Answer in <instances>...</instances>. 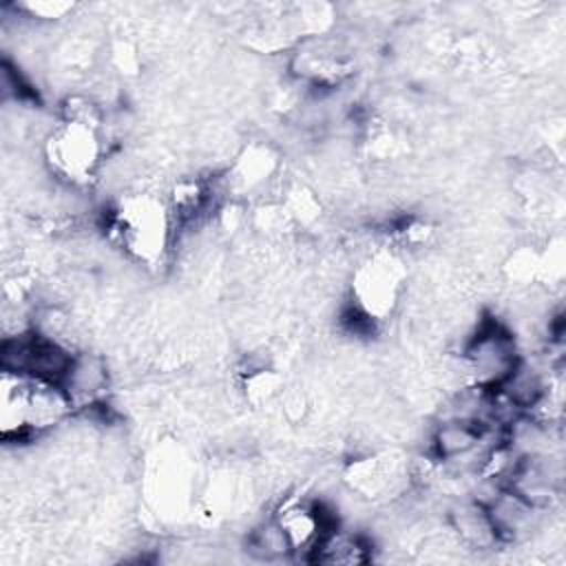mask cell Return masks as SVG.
I'll return each instance as SVG.
<instances>
[{"mask_svg": "<svg viewBox=\"0 0 566 566\" xmlns=\"http://www.w3.org/2000/svg\"><path fill=\"white\" fill-rule=\"evenodd\" d=\"M106 230L133 263L157 268L172 248L177 223L166 197L135 190L115 201L106 217Z\"/></svg>", "mask_w": 566, "mask_h": 566, "instance_id": "obj_1", "label": "cell"}, {"mask_svg": "<svg viewBox=\"0 0 566 566\" xmlns=\"http://www.w3.org/2000/svg\"><path fill=\"white\" fill-rule=\"evenodd\" d=\"M46 170L69 188H91L106 159V130L55 119L42 139Z\"/></svg>", "mask_w": 566, "mask_h": 566, "instance_id": "obj_2", "label": "cell"}, {"mask_svg": "<svg viewBox=\"0 0 566 566\" xmlns=\"http://www.w3.org/2000/svg\"><path fill=\"white\" fill-rule=\"evenodd\" d=\"M407 290V268L396 250L369 252L352 272L349 303L360 323L387 321Z\"/></svg>", "mask_w": 566, "mask_h": 566, "instance_id": "obj_3", "label": "cell"}, {"mask_svg": "<svg viewBox=\"0 0 566 566\" xmlns=\"http://www.w3.org/2000/svg\"><path fill=\"white\" fill-rule=\"evenodd\" d=\"M522 360L517 336L500 318H482L464 338L460 369L464 385L497 389Z\"/></svg>", "mask_w": 566, "mask_h": 566, "instance_id": "obj_4", "label": "cell"}, {"mask_svg": "<svg viewBox=\"0 0 566 566\" xmlns=\"http://www.w3.org/2000/svg\"><path fill=\"white\" fill-rule=\"evenodd\" d=\"M75 349L40 336L31 327L4 334L0 343V371L18 374L24 378L62 382Z\"/></svg>", "mask_w": 566, "mask_h": 566, "instance_id": "obj_5", "label": "cell"}, {"mask_svg": "<svg viewBox=\"0 0 566 566\" xmlns=\"http://www.w3.org/2000/svg\"><path fill=\"white\" fill-rule=\"evenodd\" d=\"M343 484L356 497L369 502H387L405 495L411 482V462L396 451H369L345 462Z\"/></svg>", "mask_w": 566, "mask_h": 566, "instance_id": "obj_6", "label": "cell"}, {"mask_svg": "<svg viewBox=\"0 0 566 566\" xmlns=\"http://www.w3.org/2000/svg\"><path fill=\"white\" fill-rule=\"evenodd\" d=\"M287 66L298 84L321 91L336 88L352 73L349 53L329 35L298 40L290 49Z\"/></svg>", "mask_w": 566, "mask_h": 566, "instance_id": "obj_7", "label": "cell"}, {"mask_svg": "<svg viewBox=\"0 0 566 566\" xmlns=\"http://www.w3.org/2000/svg\"><path fill=\"white\" fill-rule=\"evenodd\" d=\"M270 515L285 535L294 559L303 562L318 544L323 533L338 522L318 500L310 495H283Z\"/></svg>", "mask_w": 566, "mask_h": 566, "instance_id": "obj_8", "label": "cell"}, {"mask_svg": "<svg viewBox=\"0 0 566 566\" xmlns=\"http://www.w3.org/2000/svg\"><path fill=\"white\" fill-rule=\"evenodd\" d=\"M279 175V155L265 142L243 146L219 177V190L228 199H250L268 190Z\"/></svg>", "mask_w": 566, "mask_h": 566, "instance_id": "obj_9", "label": "cell"}, {"mask_svg": "<svg viewBox=\"0 0 566 566\" xmlns=\"http://www.w3.org/2000/svg\"><path fill=\"white\" fill-rule=\"evenodd\" d=\"M150 500L161 515H177L195 495V473L179 449H161L150 469Z\"/></svg>", "mask_w": 566, "mask_h": 566, "instance_id": "obj_10", "label": "cell"}, {"mask_svg": "<svg viewBox=\"0 0 566 566\" xmlns=\"http://www.w3.org/2000/svg\"><path fill=\"white\" fill-rule=\"evenodd\" d=\"M60 385L66 391L75 413L102 409L111 389V371L106 358L97 352L75 349L73 360Z\"/></svg>", "mask_w": 566, "mask_h": 566, "instance_id": "obj_11", "label": "cell"}, {"mask_svg": "<svg viewBox=\"0 0 566 566\" xmlns=\"http://www.w3.org/2000/svg\"><path fill=\"white\" fill-rule=\"evenodd\" d=\"M75 416V409L60 382L27 378L24 422L31 438H40L60 424H66Z\"/></svg>", "mask_w": 566, "mask_h": 566, "instance_id": "obj_12", "label": "cell"}, {"mask_svg": "<svg viewBox=\"0 0 566 566\" xmlns=\"http://www.w3.org/2000/svg\"><path fill=\"white\" fill-rule=\"evenodd\" d=\"M484 509L491 517V524L497 533L500 544H515L526 539L539 524L542 509L524 500L520 493L509 489L506 484L500 486L486 502Z\"/></svg>", "mask_w": 566, "mask_h": 566, "instance_id": "obj_13", "label": "cell"}, {"mask_svg": "<svg viewBox=\"0 0 566 566\" xmlns=\"http://www.w3.org/2000/svg\"><path fill=\"white\" fill-rule=\"evenodd\" d=\"M374 559L371 539L354 528H345L338 522L332 524L318 544L312 548L305 562L321 566H363Z\"/></svg>", "mask_w": 566, "mask_h": 566, "instance_id": "obj_14", "label": "cell"}, {"mask_svg": "<svg viewBox=\"0 0 566 566\" xmlns=\"http://www.w3.org/2000/svg\"><path fill=\"white\" fill-rule=\"evenodd\" d=\"M447 524L449 533L462 548L491 551L495 546H502L484 504L473 497L453 504L447 513Z\"/></svg>", "mask_w": 566, "mask_h": 566, "instance_id": "obj_15", "label": "cell"}, {"mask_svg": "<svg viewBox=\"0 0 566 566\" xmlns=\"http://www.w3.org/2000/svg\"><path fill=\"white\" fill-rule=\"evenodd\" d=\"M24 402L27 378L0 371V436L7 444L29 440L24 422Z\"/></svg>", "mask_w": 566, "mask_h": 566, "instance_id": "obj_16", "label": "cell"}, {"mask_svg": "<svg viewBox=\"0 0 566 566\" xmlns=\"http://www.w3.org/2000/svg\"><path fill=\"white\" fill-rule=\"evenodd\" d=\"M245 551H248V555L252 559H259V562L294 559L292 548H290L285 535L281 533V528L276 526L272 515H268L265 520H261L259 524H254L248 531V535H245Z\"/></svg>", "mask_w": 566, "mask_h": 566, "instance_id": "obj_17", "label": "cell"}, {"mask_svg": "<svg viewBox=\"0 0 566 566\" xmlns=\"http://www.w3.org/2000/svg\"><path fill=\"white\" fill-rule=\"evenodd\" d=\"M241 389L252 407H272L279 405L285 391V380L274 367L254 365L241 374Z\"/></svg>", "mask_w": 566, "mask_h": 566, "instance_id": "obj_18", "label": "cell"}, {"mask_svg": "<svg viewBox=\"0 0 566 566\" xmlns=\"http://www.w3.org/2000/svg\"><path fill=\"white\" fill-rule=\"evenodd\" d=\"M15 9L20 13H24L27 18L31 20H38V22H55V20H62L66 18L69 13H73L75 4L73 2H46V0H40V2H24V4H15Z\"/></svg>", "mask_w": 566, "mask_h": 566, "instance_id": "obj_19", "label": "cell"}]
</instances>
